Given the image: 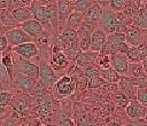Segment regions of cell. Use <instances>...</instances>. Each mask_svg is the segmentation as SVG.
Segmentation results:
<instances>
[{"label":"cell","mask_w":147,"mask_h":126,"mask_svg":"<svg viewBox=\"0 0 147 126\" xmlns=\"http://www.w3.org/2000/svg\"><path fill=\"white\" fill-rule=\"evenodd\" d=\"M6 38H7V41L9 45H13V46H18V45H22V44H25V42H31L32 41V38L26 34L21 27H14V29H9L6 33Z\"/></svg>","instance_id":"6da1fadb"},{"label":"cell","mask_w":147,"mask_h":126,"mask_svg":"<svg viewBox=\"0 0 147 126\" xmlns=\"http://www.w3.org/2000/svg\"><path fill=\"white\" fill-rule=\"evenodd\" d=\"M100 26L105 33L113 34L115 33L116 29V15L113 10L106 9L102 11L101 18H100Z\"/></svg>","instance_id":"7a4b0ae2"},{"label":"cell","mask_w":147,"mask_h":126,"mask_svg":"<svg viewBox=\"0 0 147 126\" xmlns=\"http://www.w3.org/2000/svg\"><path fill=\"white\" fill-rule=\"evenodd\" d=\"M30 11H31L32 17L34 18V21L39 22L41 25L51 24V23H49V17H48V13H47L46 6L40 5V3L37 2V1H31Z\"/></svg>","instance_id":"3957f363"},{"label":"cell","mask_w":147,"mask_h":126,"mask_svg":"<svg viewBox=\"0 0 147 126\" xmlns=\"http://www.w3.org/2000/svg\"><path fill=\"white\" fill-rule=\"evenodd\" d=\"M14 68L16 69V71L23 76L30 77L36 79L39 76V66L25 61V60H20L17 63H14Z\"/></svg>","instance_id":"277c9868"},{"label":"cell","mask_w":147,"mask_h":126,"mask_svg":"<svg viewBox=\"0 0 147 126\" xmlns=\"http://www.w3.org/2000/svg\"><path fill=\"white\" fill-rule=\"evenodd\" d=\"M57 3V21H59V30L62 29L63 23L67 22L68 17L72 13L74 9V2L72 1H64L60 0L56 1Z\"/></svg>","instance_id":"5b68a950"},{"label":"cell","mask_w":147,"mask_h":126,"mask_svg":"<svg viewBox=\"0 0 147 126\" xmlns=\"http://www.w3.org/2000/svg\"><path fill=\"white\" fill-rule=\"evenodd\" d=\"M21 29L26 34H29L32 39L33 38L40 39L44 36V26L39 22H37L34 19H31V21H28V22L21 24Z\"/></svg>","instance_id":"8992f818"},{"label":"cell","mask_w":147,"mask_h":126,"mask_svg":"<svg viewBox=\"0 0 147 126\" xmlns=\"http://www.w3.org/2000/svg\"><path fill=\"white\" fill-rule=\"evenodd\" d=\"M55 87H56L57 93L61 96H68V95H70V94L74 93V90L76 88V84H75V81L70 77L64 76V77L60 78L56 81Z\"/></svg>","instance_id":"52a82bcc"},{"label":"cell","mask_w":147,"mask_h":126,"mask_svg":"<svg viewBox=\"0 0 147 126\" xmlns=\"http://www.w3.org/2000/svg\"><path fill=\"white\" fill-rule=\"evenodd\" d=\"M110 62H111L113 69H114L118 74H126V73H127L129 63H127L126 55L115 53V54L111 55Z\"/></svg>","instance_id":"ba28073f"},{"label":"cell","mask_w":147,"mask_h":126,"mask_svg":"<svg viewBox=\"0 0 147 126\" xmlns=\"http://www.w3.org/2000/svg\"><path fill=\"white\" fill-rule=\"evenodd\" d=\"M126 58L134 63L145 61L147 58V45L140 44L138 46L130 47L129 52L126 53Z\"/></svg>","instance_id":"9c48e42d"},{"label":"cell","mask_w":147,"mask_h":126,"mask_svg":"<svg viewBox=\"0 0 147 126\" xmlns=\"http://www.w3.org/2000/svg\"><path fill=\"white\" fill-rule=\"evenodd\" d=\"M106 41H107L106 33L101 29H95V31L92 33V37H91V46H90V49L93 53H98V52L102 50Z\"/></svg>","instance_id":"30bf717a"},{"label":"cell","mask_w":147,"mask_h":126,"mask_svg":"<svg viewBox=\"0 0 147 126\" xmlns=\"http://www.w3.org/2000/svg\"><path fill=\"white\" fill-rule=\"evenodd\" d=\"M14 52L21 55L24 60H30L38 54V48L33 42H25L14 47Z\"/></svg>","instance_id":"8fae6325"},{"label":"cell","mask_w":147,"mask_h":126,"mask_svg":"<svg viewBox=\"0 0 147 126\" xmlns=\"http://www.w3.org/2000/svg\"><path fill=\"white\" fill-rule=\"evenodd\" d=\"M61 41H62V44H63L65 50L77 48L76 44L79 42V41H78L77 31L70 30V29L63 30V31H62V34H61Z\"/></svg>","instance_id":"7c38bea8"},{"label":"cell","mask_w":147,"mask_h":126,"mask_svg":"<svg viewBox=\"0 0 147 126\" xmlns=\"http://www.w3.org/2000/svg\"><path fill=\"white\" fill-rule=\"evenodd\" d=\"M39 77L45 85H51L56 81L55 72L53 71V69L49 65H47L45 63H42L39 66Z\"/></svg>","instance_id":"4fadbf2b"},{"label":"cell","mask_w":147,"mask_h":126,"mask_svg":"<svg viewBox=\"0 0 147 126\" xmlns=\"http://www.w3.org/2000/svg\"><path fill=\"white\" fill-rule=\"evenodd\" d=\"M14 82L18 88L25 92H31L36 87V79L23 76L21 73H17V77L14 79Z\"/></svg>","instance_id":"5bb4252c"},{"label":"cell","mask_w":147,"mask_h":126,"mask_svg":"<svg viewBox=\"0 0 147 126\" xmlns=\"http://www.w3.org/2000/svg\"><path fill=\"white\" fill-rule=\"evenodd\" d=\"M11 15H13V18L16 22V24H18V23L23 24V23L32 19V14L30 11V8H28V7H20V8L11 10Z\"/></svg>","instance_id":"9a60e30c"},{"label":"cell","mask_w":147,"mask_h":126,"mask_svg":"<svg viewBox=\"0 0 147 126\" xmlns=\"http://www.w3.org/2000/svg\"><path fill=\"white\" fill-rule=\"evenodd\" d=\"M125 111H126V115L129 117L136 118V119L144 118L147 115V108L144 107L142 104H139V103H132V104L127 105Z\"/></svg>","instance_id":"2e32d148"},{"label":"cell","mask_w":147,"mask_h":126,"mask_svg":"<svg viewBox=\"0 0 147 126\" xmlns=\"http://www.w3.org/2000/svg\"><path fill=\"white\" fill-rule=\"evenodd\" d=\"M102 9L100 5H98L96 1H93V5L84 13V19L85 21H91V22H96L101 18L102 15Z\"/></svg>","instance_id":"e0dca14e"},{"label":"cell","mask_w":147,"mask_h":126,"mask_svg":"<svg viewBox=\"0 0 147 126\" xmlns=\"http://www.w3.org/2000/svg\"><path fill=\"white\" fill-rule=\"evenodd\" d=\"M46 9L49 17V23L55 32H59V21H57V3L48 2L46 5Z\"/></svg>","instance_id":"ac0fdd59"},{"label":"cell","mask_w":147,"mask_h":126,"mask_svg":"<svg viewBox=\"0 0 147 126\" xmlns=\"http://www.w3.org/2000/svg\"><path fill=\"white\" fill-rule=\"evenodd\" d=\"M83 22H84V15L78 11H72L67 19V26L70 30L76 31V30H78V27L82 25Z\"/></svg>","instance_id":"d6986e66"},{"label":"cell","mask_w":147,"mask_h":126,"mask_svg":"<svg viewBox=\"0 0 147 126\" xmlns=\"http://www.w3.org/2000/svg\"><path fill=\"white\" fill-rule=\"evenodd\" d=\"M95 60H96V53H80L76 58L77 64L79 66H88V68H91V65L94 63Z\"/></svg>","instance_id":"ffe728a7"},{"label":"cell","mask_w":147,"mask_h":126,"mask_svg":"<svg viewBox=\"0 0 147 126\" xmlns=\"http://www.w3.org/2000/svg\"><path fill=\"white\" fill-rule=\"evenodd\" d=\"M125 37H126V40L134 45V46H138L140 45V39H141V31L138 29V27H127L126 32H125Z\"/></svg>","instance_id":"44dd1931"},{"label":"cell","mask_w":147,"mask_h":126,"mask_svg":"<svg viewBox=\"0 0 147 126\" xmlns=\"http://www.w3.org/2000/svg\"><path fill=\"white\" fill-rule=\"evenodd\" d=\"M38 111H39L41 117H44V116L48 117L51 115L52 103H51V100L47 96H42L41 99H39V101H38Z\"/></svg>","instance_id":"7402d4cb"},{"label":"cell","mask_w":147,"mask_h":126,"mask_svg":"<svg viewBox=\"0 0 147 126\" xmlns=\"http://www.w3.org/2000/svg\"><path fill=\"white\" fill-rule=\"evenodd\" d=\"M0 22L6 27H11L16 25V22L13 18L11 11L8 9H0Z\"/></svg>","instance_id":"603a6c76"},{"label":"cell","mask_w":147,"mask_h":126,"mask_svg":"<svg viewBox=\"0 0 147 126\" xmlns=\"http://www.w3.org/2000/svg\"><path fill=\"white\" fill-rule=\"evenodd\" d=\"M52 64L57 69H63L68 64L67 56L62 52H55L52 56Z\"/></svg>","instance_id":"cb8c5ba5"},{"label":"cell","mask_w":147,"mask_h":126,"mask_svg":"<svg viewBox=\"0 0 147 126\" xmlns=\"http://www.w3.org/2000/svg\"><path fill=\"white\" fill-rule=\"evenodd\" d=\"M133 22L138 26L147 29V14H146V11L144 9H138L136 11V14L133 15Z\"/></svg>","instance_id":"d4e9b609"},{"label":"cell","mask_w":147,"mask_h":126,"mask_svg":"<svg viewBox=\"0 0 147 126\" xmlns=\"http://www.w3.org/2000/svg\"><path fill=\"white\" fill-rule=\"evenodd\" d=\"M126 40V37H125V33H113V34H109L108 39H107V42L113 47L114 49V53H115V47L117 45H119L121 42H124Z\"/></svg>","instance_id":"484cf974"},{"label":"cell","mask_w":147,"mask_h":126,"mask_svg":"<svg viewBox=\"0 0 147 126\" xmlns=\"http://www.w3.org/2000/svg\"><path fill=\"white\" fill-rule=\"evenodd\" d=\"M101 74H102L103 79L108 82H117L119 80V74L113 68H108V69L102 70Z\"/></svg>","instance_id":"4316f807"},{"label":"cell","mask_w":147,"mask_h":126,"mask_svg":"<svg viewBox=\"0 0 147 126\" xmlns=\"http://www.w3.org/2000/svg\"><path fill=\"white\" fill-rule=\"evenodd\" d=\"M93 5V1L91 0H77L74 1V9L78 13H85L91 6Z\"/></svg>","instance_id":"83f0119b"},{"label":"cell","mask_w":147,"mask_h":126,"mask_svg":"<svg viewBox=\"0 0 147 126\" xmlns=\"http://www.w3.org/2000/svg\"><path fill=\"white\" fill-rule=\"evenodd\" d=\"M129 3L130 2L129 1H125V0H111V1H109L110 8L113 10H117V11L125 9L129 6Z\"/></svg>","instance_id":"f1b7e54d"},{"label":"cell","mask_w":147,"mask_h":126,"mask_svg":"<svg viewBox=\"0 0 147 126\" xmlns=\"http://www.w3.org/2000/svg\"><path fill=\"white\" fill-rule=\"evenodd\" d=\"M2 64L6 66L8 73H9V77L13 78V69H14V62L11 60V56L10 55H3L2 57Z\"/></svg>","instance_id":"f546056e"},{"label":"cell","mask_w":147,"mask_h":126,"mask_svg":"<svg viewBox=\"0 0 147 126\" xmlns=\"http://www.w3.org/2000/svg\"><path fill=\"white\" fill-rule=\"evenodd\" d=\"M11 94L8 92H0V107L1 108H6L7 105L10 104L11 102Z\"/></svg>","instance_id":"4dcf8cb0"},{"label":"cell","mask_w":147,"mask_h":126,"mask_svg":"<svg viewBox=\"0 0 147 126\" xmlns=\"http://www.w3.org/2000/svg\"><path fill=\"white\" fill-rule=\"evenodd\" d=\"M137 97L144 107H147V88H138Z\"/></svg>","instance_id":"1f68e13d"},{"label":"cell","mask_w":147,"mask_h":126,"mask_svg":"<svg viewBox=\"0 0 147 126\" xmlns=\"http://www.w3.org/2000/svg\"><path fill=\"white\" fill-rule=\"evenodd\" d=\"M79 41V48L82 50H87L90 49L91 46V37H83V38H78Z\"/></svg>","instance_id":"d6a6232c"},{"label":"cell","mask_w":147,"mask_h":126,"mask_svg":"<svg viewBox=\"0 0 147 126\" xmlns=\"http://www.w3.org/2000/svg\"><path fill=\"white\" fill-rule=\"evenodd\" d=\"M115 100H116L117 104L121 107H127V104H129V97L125 94H122V93L117 94L115 96Z\"/></svg>","instance_id":"836d02e7"},{"label":"cell","mask_w":147,"mask_h":126,"mask_svg":"<svg viewBox=\"0 0 147 126\" xmlns=\"http://www.w3.org/2000/svg\"><path fill=\"white\" fill-rule=\"evenodd\" d=\"M85 76L87 77V79H93V78H96V77H100V71L96 70L95 68H87V70L85 71Z\"/></svg>","instance_id":"e575fe53"},{"label":"cell","mask_w":147,"mask_h":126,"mask_svg":"<svg viewBox=\"0 0 147 126\" xmlns=\"http://www.w3.org/2000/svg\"><path fill=\"white\" fill-rule=\"evenodd\" d=\"M17 123H18V118H17V117L15 116V113H14V115L9 116V117L2 123L1 126H15Z\"/></svg>","instance_id":"d590c367"},{"label":"cell","mask_w":147,"mask_h":126,"mask_svg":"<svg viewBox=\"0 0 147 126\" xmlns=\"http://www.w3.org/2000/svg\"><path fill=\"white\" fill-rule=\"evenodd\" d=\"M101 84H102V79L100 77H96V78L88 80V87L90 88H98V87H100Z\"/></svg>","instance_id":"8d00e7d4"},{"label":"cell","mask_w":147,"mask_h":126,"mask_svg":"<svg viewBox=\"0 0 147 126\" xmlns=\"http://www.w3.org/2000/svg\"><path fill=\"white\" fill-rule=\"evenodd\" d=\"M99 64L103 68V70H105V69H108V68H109V65H110L109 56H108V55H103V56H102V58L100 57V60H99Z\"/></svg>","instance_id":"74e56055"},{"label":"cell","mask_w":147,"mask_h":126,"mask_svg":"<svg viewBox=\"0 0 147 126\" xmlns=\"http://www.w3.org/2000/svg\"><path fill=\"white\" fill-rule=\"evenodd\" d=\"M8 46V41H7V38L6 36H1L0 37V52H3Z\"/></svg>","instance_id":"f35d334b"},{"label":"cell","mask_w":147,"mask_h":126,"mask_svg":"<svg viewBox=\"0 0 147 126\" xmlns=\"http://www.w3.org/2000/svg\"><path fill=\"white\" fill-rule=\"evenodd\" d=\"M126 126H147V123L146 121H144V120H133V121H130Z\"/></svg>","instance_id":"ab89813d"},{"label":"cell","mask_w":147,"mask_h":126,"mask_svg":"<svg viewBox=\"0 0 147 126\" xmlns=\"http://www.w3.org/2000/svg\"><path fill=\"white\" fill-rule=\"evenodd\" d=\"M61 126H74V121L68 119V118H65V119H63L61 121Z\"/></svg>","instance_id":"60d3db41"},{"label":"cell","mask_w":147,"mask_h":126,"mask_svg":"<svg viewBox=\"0 0 147 126\" xmlns=\"http://www.w3.org/2000/svg\"><path fill=\"white\" fill-rule=\"evenodd\" d=\"M8 8V0H0V9Z\"/></svg>","instance_id":"b9f144b4"},{"label":"cell","mask_w":147,"mask_h":126,"mask_svg":"<svg viewBox=\"0 0 147 126\" xmlns=\"http://www.w3.org/2000/svg\"><path fill=\"white\" fill-rule=\"evenodd\" d=\"M3 113H5V108H1L0 107V116H2Z\"/></svg>","instance_id":"7bdbcfd3"},{"label":"cell","mask_w":147,"mask_h":126,"mask_svg":"<svg viewBox=\"0 0 147 126\" xmlns=\"http://www.w3.org/2000/svg\"><path fill=\"white\" fill-rule=\"evenodd\" d=\"M108 126H119L118 124H115V123H111V124H109Z\"/></svg>","instance_id":"ee69618b"},{"label":"cell","mask_w":147,"mask_h":126,"mask_svg":"<svg viewBox=\"0 0 147 126\" xmlns=\"http://www.w3.org/2000/svg\"><path fill=\"white\" fill-rule=\"evenodd\" d=\"M144 10L146 11V14H147V2H146V6H145V8H144Z\"/></svg>","instance_id":"f6af8a7d"},{"label":"cell","mask_w":147,"mask_h":126,"mask_svg":"<svg viewBox=\"0 0 147 126\" xmlns=\"http://www.w3.org/2000/svg\"><path fill=\"white\" fill-rule=\"evenodd\" d=\"M86 126H95V125H93V124H87Z\"/></svg>","instance_id":"bcb514c9"},{"label":"cell","mask_w":147,"mask_h":126,"mask_svg":"<svg viewBox=\"0 0 147 126\" xmlns=\"http://www.w3.org/2000/svg\"><path fill=\"white\" fill-rule=\"evenodd\" d=\"M1 25H2V24H1V22H0V26H1Z\"/></svg>","instance_id":"7dc6e473"},{"label":"cell","mask_w":147,"mask_h":126,"mask_svg":"<svg viewBox=\"0 0 147 126\" xmlns=\"http://www.w3.org/2000/svg\"><path fill=\"white\" fill-rule=\"evenodd\" d=\"M0 126H1V125H0Z\"/></svg>","instance_id":"c3c4849f"}]
</instances>
